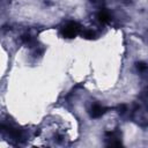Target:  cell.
<instances>
[{"label":"cell","mask_w":148,"mask_h":148,"mask_svg":"<svg viewBox=\"0 0 148 148\" xmlns=\"http://www.w3.org/2000/svg\"><path fill=\"white\" fill-rule=\"evenodd\" d=\"M0 133L9 136L13 140L21 141L24 139V133L22 130H18L14 124L8 121H0Z\"/></svg>","instance_id":"1"},{"label":"cell","mask_w":148,"mask_h":148,"mask_svg":"<svg viewBox=\"0 0 148 148\" xmlns=\"http://www.w3.org/2000/svg\"><path fill=\"white\" fill-rule=\"evenodd\" d=\"M79 31H80V24L76 23V22H74V21L67 22L64 25L62 30H61L62 36L64 37H67V38H73L74 36H76L79 34Z\"/></svg>","instance_id":"2"},{"label":"cell","mask_w":148,"mask_h":148,"mask_svg":"<svg viewBox=\"0 0 148 148\" xmlns=\"http://www.w3.org/2000/svg\"><path fill=\"white\" fill-rule=\"evenodd\" d=\"M106 139L109 146H120V134L118 131L106 132Z\"/></svg>","instance_id":"3"},{"label":"cell","mask_w":148,"mask_h":148,"mask_svg":"<svg viewBox=\"0 0 148 148\" xmlns=\"http://www.w3.org/2000/svg\"><path fill=\"white\" fill-rule=\"evenodd\" d=\"M106 108L105 106H103V105H101V104H94L92 106H91V109H90V114H91V117L92 118H99V117H102L105 112H106Z\"/></svg>","instance_id":"4"},{"label":"cell","mask_w":148,"mask_h":148,"mask_svg":"<svg viewBox=\"0 0 148 148\" xmlns=\"http://www.w3.org/2000/svg\"><path fill=\"white\" fill-rule=\"evenodd\" d=\"M98 18H99V21H101L102 23H108V22H110V20H111V14H110V12H109L108 9L102 8V9L98 12Z\"/></svg>","instance_id":"5"},{"label":"cell","mask_w":148,"mask_h":148,"mask_svg":"<svg viewBox=\"0 0 148 148\" xmlns=\"http://www.w3.org/2000/svg\"><path fill=\"white\" fill-rule=\"evenodd\" d=\"M21 39H22V42H23L24 44H27V45H34V44L36 43L34 35L30 34V32H25V34H23L22 37H21Z\"/></svg>","instance_id":"6"},{"label":"cell","mask_w":148,"mask_h":148,"mask_svg":"<svg viewBox=\"0 0 148 148\" xmlns=\"http://www.w3.org/2000/svg\"><path fill=\"white\" fill-rule=\"evenodd\" d=\"M117 111H118V113H120V114L126 113V111H127V105H126V104H119V105L117 106Z\"/></svg>","instance_id":"7"},{"label":"cell","mask_w":148,"mask_h":148,"mask_svg":"<svg viewBox=\"0 0 148 148\" xmlns=\"http://www.w3.org/2000/svg\"><path fill=\"white\" fill-rule=\"evenodd\" d=\"M94 36H95V32L92 30H86L83 32V37H86V38H92Z\"/></svg>","instance_id":"8"},{"label":"cell","mask_w":148,"mask_h":148,"mask_svg":"<svg viewBox=\"0 0 148 148\" xmlns=\"http://www.w3.org/2000/svg\"><path fill=\"white\" fill-rule=\"evenodd\" d=\"M136 68H138L139 72H145V71L147 69V65H146L145 62H140V64H138Z\"/></svg>","instance_id":"9"},{"label":"cell","mask_w":148,"mask_h":148,"mask_svg":"<svg viewBox=\"0 0 148 148\" xmlns=\"http://www.w3.org/2000/svg\"><path fill=\"white\" fill-rule=\"evenodd\" d=\"M92 3H95V5H97V6H101V5H103V2H104V0H90Z\"/></svg>","instance_id":"10"},{"label":"cell","mask_w":148,"mask_h":148,"mask_svg":"<svg viewBox=\"0 0 148 148\" xmlns=\"http://www.w3.org/2000/svg\"><path fill=\"white\" fill-rule=\"evenodd\" d=\"M123 2H125V3H128V2H131V0H121Z\"/></svg>","instance_id":"11"}]
</instances>
